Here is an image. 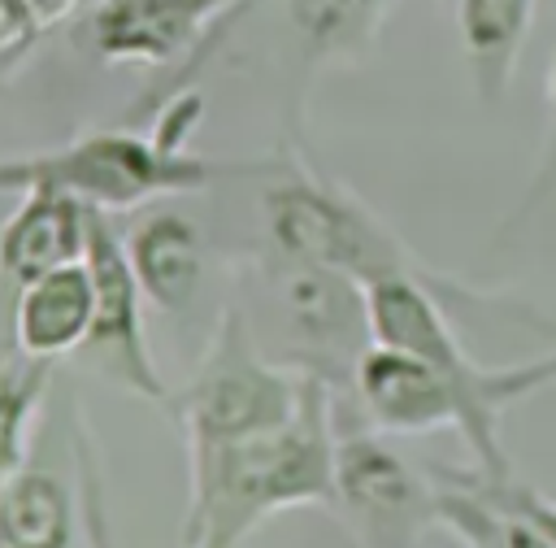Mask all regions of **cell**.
Returning a JSON list of instances; mask_svg holds the SVG:
<instances>
[{"label":"cell","instance_id":"12","mask_svg":"<svg viewBox=\"0 0 556 548\" xmlns=\"http://www.w3.org/2000/svg\"><path fill=\"white\" fill-rule=\"evenodd\" d=\"M534 26V0H456V35L482 109H500Z\"/></svg>","mask_w":556,"mask_h":548},{"label":"cell","instance_id":"18","mask_svg":"<svg viewBox=\"0 0 556 548\" xmlns=\"http://www.w3.org/2000/svg\"><path fill=\"white\" fill-rule=\"evenodd\" d=\"M26 4L35 9L39 26H52V22H61V17L74 9V0H26Z\"/></svg>","mask_w":556,"mask_h":548},{"label":"cell","instance_id":"1","mask_svg":"<svg viewBox=\"0 0 556 548\" xmlns=\"http://www.w3.org/2000/svg\"><path fill=\"white\" fill-rule=\"evenodd\" d=\"M334 383L304 370V396L291 422L191 444V496L178 548H239L261 518L295 505H334Z\"/></svg>","mask_w":556,"mask_h":548},{"label":"cell","instance_id":"16","mask_svg":"<svg viewBox=\"0 0 556 548\" xmlns=\"http://www.w3.org/2000/svg\"><path fill=\"white\" fill-rule=\"evenodd\" d=\"M48 361H35L17 348L0 352V483L22 465V431L43 396Z\"/></svg>","mask_w":556,"mask_h":548},{"label":"cell","instance_id":"2","mask_svg":"<svg viewBox=\"0 0 556 548\" xmlns=\"http://www.w3.org/2000/svg\"><path fill=\"white\" fill-rule=\"evenodd\" d=\"M230 165H213L191 152H174L139 130L100 126L61 148L30 157H0V191L61 187L91 209H139L161 196H187L208 187Z\"/></svg>","mask_w":556,"mask_h":548},{"label":"cell","instance_id":"4","mask_svg":"<svg viewBox=\"0 0 556 548\" xmlns=\"http://www.w3.org/2000/svg\"><path fill=\"white\" fill-rule=\"evenodd\" d=\"M304 396V370L269 357L239 309H222L213 344L191 383L174 396V409L191 444H226L274 431L295 418Z\"/></svg>","mask_w":556,"mask_h":548},{"label":"cell","instance_id":"8","mask_svg":"<svg viewBox=\"0 0 556 548\" xmlns=\"http://www.w3.org/2000/svg\"><path fill=\"white\" fill-rule=\"evenodd\" d=\"M83 261L96 283V322H91L83 352L109 378H117L126 391H135L143 400H165V383H161V374L148 357V339H143V304H139L143 287L130 270L126 239L109 222V209H91Z\"/></svg>","mask_w":556,"mask_h":548},{"label":"cell","instance_id":"3","mask_svg":"<svg viewBox=\"0 0 556 548\" xmlns=\"http://www.w3.org/2000/svg\"><path fill=\"white\" fill-rule=\"evenodd\" d=\"M261 209H265L269 244L282 257L330 265L361 283H374L400 270H426L365 200H356L334 178L313 174L295 161L282 170L274 165Z\"/></svg>","mask_w":556,"mask_h":548},{"label":"cell","instance_id":"6","mask_svg":"<svg viewBox=\"0 0 556 548\" xmlns=\"http://www.w3.org/2000/svg\"><path fill=\"white\" fill-rule=\"evenodd\" d=\"M361 418L374 431L391 435H426V431H456L473 457V470L486 478H508V457L500 444V426L478 413V404L430 361L369 344L352 370V396Z\"/></svg>","mask_w":556,"mask_h":548},{"label":"cell","instance_id":"15","mask_svg":"<svg viewBox=\"0 0 556 548\" xmlns=\"http://www.w3.org/2000/svg\"><path fill=\"white\" fill-rule=\"evenodd\" d=\"M391 0H287V17L317 61H343L374 43Z\"/></svg>","mask_w":556,"mask_h":548},{"label":"cell","instance_id":"17","mask_svg":"<svg viewBox=\"0 0 556 548\" xmlns=\"http://www.w3.org/2000/svg\"><path fill=\"white\" fill-rule=\"evenodd\" d=\"M39 17L26 0H0V65L17 61L39 39Z\"/></svg>","mask_w":556,"mask_h":548},{"label":"cell","instance_id":"13","mask_svg":"<svg viewBox=\"0 0 556 548\" xmlns=\"http://www.w3.org/2000/svg\"><path fill=\"white\" fill-rule=\"evenodd\" d=\"M126 257H130V270L152 304H161L169 313L191 304L200 274H204V239L191 217H182L174 209H152L148 217H139L130 226Z\"/></svg>","mask_w":556,"mask_h":548},{"label":"cell","instance_id":"14","mask_svg":"<svg viewBox=\"0 0 556 548\" xmlns=\"http://www.w3.org/2000/svg\"><path fill=\"white\" fill-rule=\"evenodd\" d=\"M74 500L43 465H17L0 483V548H70Z\"/></svg>","mask_w":556,"mask_h":548},{"label":"cell","instance_id":"7","mask_svg":"<svg viewBox=\"0 0 556 548\" xmlns=\"http://www.w3.org/2000/svg\"><path fill=\"white\" fill-rule=\"evenodd\" d=\"M261 283L287 339L282 361L295 370H313L330 378L339 396H352V370L374 344L365 283L343 270L295 261L282 252L261 265Z\"/></svg>","mask_w":556,"mask_h":548},{"label":"cell","instance_id":"9","mask_svg":"<svg viewBox=\"0 0 556 548\" xmlns=\"http://www.w3.org/2000/svg\"><path fill=\"white\" fill-rule=\"evenodd\" d=\"M235 13L239 0H100L87 35L109 65L165 70L187 61Z\"/></svg>","mask_w":556,"mask_h":548},{"label":"cell","instance_id":"10","mask_svg":"<svg viewBox=\"0 0 556 548\" xmlns=\"http://www.w3.org/2000/svg\"><path fill=\"white\" fill-rule=\"evenodd\" d=\"M91 204L61 187H26L17 209L0 226V278L13 287L35 283L39 274L83 261Z\"/></svg>","mask_w":556,"mask_h":548},{"label":"cell","instance_id":"19","mask_svg":"<svg viewBox=\"0 0 556 548\" xmlns=\"http://www.w3.org/2000/svg\"><path fill=\"white\" fill-rule=\"evenodd\" d=\"M547 130H552V144H556V52L547 61Z\"/></svg>","mask_w":556,"mask_h":548},{"label":"cell","instance_id":"5","mask_svg":"<svg viewBox=\"0 0 556 548\" xmlns=\"http://www.w3.org/2000/svg\"><path fill=\"white\" fill-rule=\"evenodd\" d=\"M334 509L361 548H421L426 526H439V483L417 474L361 409L334 396Z\"/></svg>","mask_w":556,"mask_h":548},{"label":"cell","instance_id":"11","mask_svg":"<svg viewBox=\"0 0 556 548\" xmlns=\"http://www.w3.org/2000/svg\"><path fill=\"white\" fill-rule=\"evenodd\" d=\"M96 322V283L87 261L56 265L35 283L17 287L13 304V348L35 361H56L87 344Z\"/></svg>","mask_w":556,"mask_h":548}]
</instances>
